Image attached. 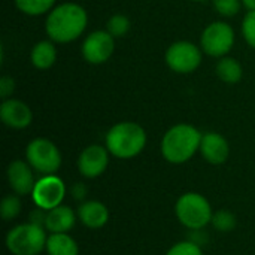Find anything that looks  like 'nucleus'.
<instances>
[{
    "mask_svg": "<svg viewBox=\"0 0 255 255\" xmlns=\"http://www.w3.org/2000/svg\"><path fill=\"white\" fill-rule=\"evenodd\" d=\"M30 60L36 69L46 70V69L52 67L57 60V48L52 43V40L37 42L30 52Z\"/></svg>",
    "mask_w": 255,
    "mask_h": 255,
    "instance_id": "nucleus-17",
    "label": "nucleus"
},
{
    "mask_svg": "<svg viewBox=\"0 0 255 255\" xmlns=\"http://www.w3.org/2000/svg\"><path fill=\"white\" fill-rule=\"evenodd\" d=\"M21 199L18 197V194H9L4 196L1 203H0V215L4 221H10L15 220L19 212H21Z\"/></svg>",
    "mask_w": 255,
    "mask_h": 255,
    "instance_id": "nucleus-21",
    "label": "nucleus"
},
{
    "mask_svg": "<svg viewBox=\"0 0 255 255\" xmlns=\"http://www.w3.org/2000/svg\"><path fill=\"white\" fill-rule=\"evenodd\" d=\"M166 64L176 73H191L194 72L202 63V48L197 45L179 40L172 43L166 51Z\"/></svg>",
    "mask_w": 255,
    "mask_h": 255,
    "instance_id": "nucleus-8",
    "label": "nucleus"
},
{
    "mask_svg": "<svg viewBox=\"0 0 255 255\" xmlns=\"http://www.w3.org/2000/svg\"><path fill=\"white\" fill-rule=\"evenodd\" d=\"M75 212L69 206L60 205L46 212L45 230L49 233H69L75 227Z\"/></svg>",
    "mask_w": 255,
    "mask_h": 255,
    "instance_id": "nucleus-16",
    "label": "nucleus"
},
{
    "mask_svg": "<svg viewBox=\"0 0 255 255\" xmlns=\"http://www.w3.org/2000/svg\"><path fill=\"white\" fill-rule=\"evenodd\" d=\"M109 151L102 145L87 146L78 157V170L84 178L94 179L105 173L109 164Z\"/></svg>",
    "mask_w": 255,
    "mask_h": 255,
    "instance_id": "nucleus-11",
    "label": "nucleus"
},
{
    "mask_svg": "<svg viewBox=\"0 0 255 255\" xmlns=\"http://www.w3.org/2000/svg\"><path fill=\"white\" fill-rule=\"evenodd\" d=\"M66 196V185L61 178L57 175H45L39 181L31 193V200L36 208L51 211L60 206Z\"/></svg>",
    "mask_w": 255,
    "mask_h": 255,
    "instance_id": "nucleus-9",
    "label": "nucleus"
},
{
    "mask_svg": "<svg viewBox=\"0 0 255 255\" xmlns=\"http://www.w3.org/2000/svg\"><path fill=\"white\" fill-rule=\"evenodd\" d=\"M0 120L4 126L21 130L31 124L33 114L24 102L16 99H4L0 105Z\"/></svg>",
    "mask_w": 255,
    "mask_h": 255,
    "instance_id": "nucleus-13",
    "label": "nucleus"
},
{
    "mask_svg": "<svg viewBox=\"0 0 255 255\" xmlns=\"http://www.w3.org/2000/svg\"><path fill=\"white\" fill-rule=\"evenodd\" d=\"M48 255H78L79 248L76 241L67 233H51L46 241Z\"/></svg>",
    "mask_w": 255,
    "mask_h": 255,
    "instance_id": "nucleus-18",
    "label": "nucleus"
},
{
    "mask_svg": "<svg viewBox=\"0 0 255 255\" xmlns=\"http://www.w3.org/2000/svg\"><path fill=\"white\" fill-rule=\"evenodd\" d=\"M214 7L223 16H235L241 10V0H212Z\"/></svg>",
    "mask_w": 255,
    "mask_h": 255,
    "instance_id": "nucleus-25",
    "label": "nucleus"
},
{
    "mask_svg": "<svg viewBox=\"0 0 255 255\" xmlns=\"http://www.w3.org/2000/svg\"><path fill=\"white\" fill-rule=\"evenodd\" d=\"M211 223H212L214 229H217V230L221 232V233H229V232L235 230V229H236V224H238L236 217H235L230 211H227V209L217 211V212L214 214Z\"/></svg>",
    "mask_w": 255,
    "mask_h": 255,
    "instance_id": "nucleus-22",
    "label": "nucleus"
},
{
    "mask_svg": "<svg viewBox=\"0 0 255 255\" xmlns=\"http://www.w3.org/2000/svg\"><path fill=\"white\" fill-rule=\"evenodd\" d=\"M27 163L40 175H55L61 167V152L57 145L45 137L33 139L25 148Z\"/></svg>",
    "mask_w": 255,
    "mask_h": 255,
    "instance_id": "nucleus-6",
    "label": "nucleus"
},
{
    "mask_svg": "<svg viewBox=\"0 0 255 255\" xmlns=\"http://www.w3.org/2000/svg\"><path fill=\"white\" fill-rule=\"evenodd\" d=\"M106 30L114 37H123L130 30V19L123 13H115L109 18V21L106 24Z\"/></svg>",
    "mask_w": 255,
    "mask_h": 255,
    "instance_id": "nucleus-23",
    "label": "nucleus"
},
{
    "mask_svg": "<svg viewBox=\"0 0 255 255\" xmlns=\"http://www.w3.org/2000/svg\"><path fill=\"white\" fill-rule=\"evenodd\" d=\"M85 194H87L85 187H84L82 184H76V185H75V188H73V196H75L76 199H84V197H85Z\"/></svg>",
    "mask_w": 255,
    "mask_h": 255,
    "instance_id": "nucleus-29",
    "label": "nucleus"
},
{
    "mask_svg": "<svg viewBox=\"0 0 255 255\" xmlns=\"http://www.w3.org/2000/svg\"><path fill=\"white\" fill-rule=\"evenodd\" d=\"M217 75L226 84H238L244 76V69L241 63L233 57H221L217 63Z\"/></svg>",
    "mask_w": 255,
    "mask_h": 255,
    "instance_id": "nucleus-19",
    "label": "nucleus"
},
{
    "mask_svg": "<svg viewBox=\"0 0 255 255\" xmlns=\"http://www.w3.org/2000/svg\"><path fill=\"white\" fill-rule=\"evenodd\" d=\"M242 34L247 43L255 49V10H250L242 21Z\"/></svg>",
    "mask_w": 255,
    "mask_h": 255,
    "instance_id": "nucleus-26",
    "label": "nucleus"
},
{
    "mask_svg": "<svg viewBox=\"0 0 255 255\" xmlns=\"http://www.w3.org/2000/svg\"><path fill=\"white\" fill-rule=\"evenodd\" d=\"M146 145V131L142 126L131 121H123L112 126L106 134L108 151L121 160L139 155Z\"/></svg>",
    "mask_w": 255,
    "mask_h": 255,
    "instance_id": "nucleus-3",
    "label": "nucleus"
},
{
    "mask_svg": "<svg viewBox=\"0 0 255 255\" xmlns=\"http://www.w3.org/2000/svg\"><path fill=\"white\" fill-rule=\"evenodd\" d=\"M33 172H34L33 167L22 160H15L7 166L6 170L7 182L15 194L27 196L33 193V188L36 185Z\"/></svg>",
    "mask_w": 255,
    "mask_h": 255,
    "instance_id": "nucleus-12",
    "label": "nucleus"
},
{
    "mask_svg": "<svg viewBox=\"0 0 255 255\" xmlns=\"http://www.w3.org/2000/svg\"><path fill=\"white\" fill-rule=\"evenodd\" d=\"M193 1H203V0H193Z\"/></svg>",
    "mask_w": 255,
    "mask_h": 255,
    "instance_id": "nucleus-31",
    "label": "nucleus"
},
{
    "mask_svg": "<svg viewBox=\"0 0 255 255\" xmlns=\"http://www.w3.org/2000/svg\"><path fill=\"white\" fill-rule=\"evenodd\" d=\"M78 218L88 229H102L109 221V209L102 202L88 200L78 208Z\"/></svg>",
    "mask_w": 255,
    "mask_h": 255,
    "instance_id": "nucleus-15",
    "label": "nucleus"
},
{
    "mask_svg": "<svg viewBox=\"0 0 255 255\" xmlns=\"http://www.w3.org/2000/svg\"><path fill=\"white\" fill-rule=\"evenodd\" d=\"M15 82L10 76H1L0 78V97L1 99H9V96L13 93Z\"/></svg>",
    "mask_w": 255,
    "mask_h": 255,
    "instance_id": "nucleus-27",
    "label": "nucleus"
},
{
    "mask_svg": "<svg viewBox=\"0 0 255 255\" xmlns=\"http://www.w3.org/2000/svg\"><path fill=\"white\" fill-rule=\"evenodd\" d=\"M115 49V37L108 30L90 33L82 43V57L90 64L106 63Z\"/></svg>",
    "mask_w": 255,
    "mask_h": 255,
    "instance_id": "nucleus-10",
    "label": "nucleus"
},
{
    "mask_svg": "<svg viewBox=\"0 0 255 255\" xmlns=\"http://www.w3.org/2000/svg\"><path fill=\"white\" fill-rule=\"evenodd\" d=\"M46 212H48V211H45V209H40V208L34 209V211L30 214V223H33V224H36V226H40V227H43V229H45Z\"/></svg>",
    "mask_w": 255,
    "mask_h": 255,
    "instance_id": "nucleus-28",
    "label": "nucleus"
},
{
    "mask_svg": "<svg viewBox=\"0 0 255 255\" xmlns=\"http://www.w3.org/2000/svg\"><path fill=\"white\" fill-rule=\"evenodd\" d=\"M199 151L202 152L203 158L208 163L218 166V164H223L227 161V158L230 155V145L223 134L209 131L202 136Z\"/></svg>",
    "mask_w": 255,
    "mask_h": 255,
    "instance_id": "nucleus-14",
    "label": "nucleus"
},
{
    "mask_svg": "<svg viewBox=\"0 0 255 255\" xmlns=\"http://www.w3.org/2000/svg\"><path fill=\"white\" fill-rule=\"evenodd\" d=\"M46 230L33 223L13 227L6 235V248L12 255H37L46 250Z\"/></svg>",
    "mask_w": 255,
    "mask_h": 255,
    "instance_id": "nucleus-5",
    "label": "nucleus"
},
{
    "mask_svg": "<svg viewBox=\"0 0 255 255\" xmlns=\"http://www.w3.org/2000/svg\"><path fill=\"white\" fill-rule=\"evenodd\" d=\"M55 0H15L16 7L30 16H37L49 12L54 6Z\"/></svg>",
    "mask_w": 255,
    "mask_h": 255,
    "instance_id": "nucleus-20",
    "label": "nucleus"
},
{
    "mask_svg": "<svg viewBox=\"0 0 255 255\" xmlns=\"http://www.w3.org/2000/svg\"><path fill=\"white\" fill-rule=\"evenodd\" d=\"M242 3L247 6L248 10H255V0H242Z\"/></svg>",
    "mask_w": 255,
    "mask_h": 255,
    "instance_id": "nucleus-30",
    "label": "nucleus"
},
{
    "mask_svg": "<svg viewBox=\"0 0 255 255\" xmlns=\"http://www.w3.org/2000/svg\"><path fill=\"white\" fill-rule=\"evenodd\" d=\"M175 214L182 226L194 232L206 227L214 217L211 203L199 193L182 194L175 205Z\"/></svg>",
    "mask_w": 255,
    "mask_h": 255,
    "instance_id": "nucleus-4",
    "label": "nucleus"
},
{
    "mask_svg": "<svg viewBox=\"0 0 255 255\" xmlns=\"http://www.w3.org/2000/svg\"><path fill=\"white\" fill-rule=\"evenodd\" d=\"M87 24V10L78 3L67 1L49 10L45 22V31L52 42L69 43L84 33Z\"/></svg>",
    "mask_w": 255,
    "mask_h": 255,
    "instance_id": "nucleus-1",
    "label": "nucleus"
},
{
    "mask_svg": "<svg viewBox=\"0 0 255 255\" xmlns=\"http://www.w3.org/2000/svg\"><path fill=\"white\" fill-rule=\"evenodd\" d=\"M235 45V30L224 21L211 22L202 33L200 48L211 57H226Z\"/></svg>",
    "mask_w": 255,
    "mask_h": 255,
    "instance_id": "nucleus-7",
    "label": "nucleus"
},
{
    "mask_svg": "<svg viewBox=\"0 0 255 255\" xmlns=\"http://www.w3.org/2000/svg\"><path fill=\"white\" fill-rule=\"evenodd\" d=\"M202 136L191 124H176L161 139V155L172 164L187 163L200 149Z\"/></svg>",
    "mask_w": 255,
    "mask_h": 255,
    "instance_id": "nucleus-2",
    "label": "nucleus"
},
{
    "mask_svg": "<svg viewBox=\"0 0 255 255\" xmlns=\"http://www.w3.org/2000/svg\"><path fill=\"white\" fill-rule=\"evenodd\" d=\"M166 255H203V251L199 244L193 241H185L175 244Z\"/></svg>",
    "mask_w": 255,
    "mask_h": 255,
    "instance_id": "nucleus-24",
    "label": "nucleus"
}]
</instances>
